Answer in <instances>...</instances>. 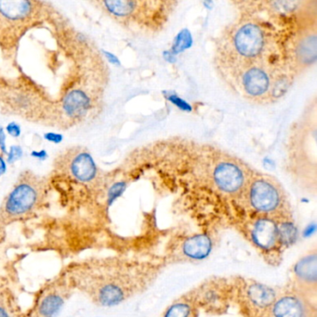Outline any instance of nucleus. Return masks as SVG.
I'll return each mask as SVG.
<instances>
[{
	"label": "nucleus",
	"instance_id": "obj_20",
	"mask_svg": "<svg viewBox=\"0 0 317 317\" xmlns=\"http://www.w3.org/2000/svg\"><path fill=\"white\" fill-rule=\"evenodd\" d=\"M30 156L39 161L43 162L49 158V153L45 149L33 150L30 153Z\"/></svg>",
	"mask_w": 317,
	"mask_h": 317
},
{
	"label": "nucleus",
	"instance_id": "obj_11",
	"mask_svg": "<svg viewBox=\"0 0 317 317\" xmlns=\"http://www.w3.org/2000/svg\"><path fill=\"white\" fill-rule=\"evenodd\" d=\"M294 274L298 285L306 289L316 290L317 254L309 253L298 260L294 266Z\"/></svg>",
	"mask_w": 317,
	"mask_h": 317
},
{
	"label": "nucleus",
	"instance_id": "obj_12",
	"mask_svg": "<svg viewBox=\"0 0 317 317\" xmlns=\"http://www.w3.org/2000/svg\"><path fill=\"white\" fill-rule=\"evenodd\" d=\"M212 242L207 234H195L185 240L182 252L192 259H204L211 252Z\"/></svg>",
	"mask_w": 317,
	"mask_h": 317
},
{
	"label": "nucleus",
	"instance_id": "obj_21",
	"mask_svg": "<svg viewBox=\"0 0 317 317\" xmlns=\"http://www.w3.org/2000/svg\"><path fill=\"white\" fill-rule=\"evenodd\" d=\"M8 164H7L5 156L0 153V178L7 173Z\"/></svg>",
	"mask_w": 317,
	"mask_h": 317
},
{
	"label": "nucleus",
	"instance_id": "obj_9",
	"mask_svg": "<svg viewBox=\"0 0 317 317\" xmlns=\"http://www.w3.org/2000/svg\"><path fill=\"white\" fill-rule=\"evenodd\" d=\"M273 317H316V310L306 298L298 295H285L274 301Z\"/></svg>",
	"mask_w": 317,
	"mask_h": 317
},
{
	"label": "nucleus",
	"instance_id": "obj_16",
	"mask_svg": "<svg viewBox=\"0 0 317 317\" xmlns=\"http://www.w3.org/2000/svg\"><path fill=\"white\" fill-rule=\"evenodd\" d=\"M24 149L19 144H13L6 154V162L9 165H13L14 163L19 161L24 157Z\"/></svg>",
	"mask_w": 317,
	"mask_h": 317
},
{
	"label": "nucleus",
	"instance_id": "obj_6",
	"mask_svg": "<svg viewBox=\"0 0 317 317\" xmlns=\"http://www.w3.org/2000/svg\"><path fill=\"white\" fill-rule=\"evenodd\" d=\"M246 203L253 210L270 215L284 210L285 192L274 178L253 171L243 191Z\"/></svg>",
	"mask_w": 317,
	"mask_h": 317
},
{
	"label": "nucleus",
	"instance_id": "obj_1",
	"mask_svg": "<svg viewBox=\"0 0 317 317\" xmlns=\"http://www.w3.org/2000/svg\"><path fill=\"white\" fill-rule=\"evenodd\" d=\"M48 181L67 204L80 205L101 193L107 178L88 148L73 146L56 156Z\"/></svg>",
	"mask_w": 317,
	"mask_h": 317
},
{
	"label": "nucleus",
	"instance_id": "obj_4",
	"mask_svg": "<svg viewBox=\"0 0 317 317\" xmlns=\"http://www.w3.org/2000/svg\"><path fill=\"white\" fill-rule=\"evenodd\" d=\"M45 8L41 1H0V48L14 50L27 31L42 23Z\"/></svg>",
	"mask_w": 317,
	"mask_h": 317
},
{
	"label": "nucleus",
	"instance_id": "obj_19",
	"mask_svg": "<svg viewBox=\"0 0 317 317\" xmlns=\"http://www.w3.org/2000/svg\"><path fill=\"white\" fill-rule=\"evenodd\" d=\"M8 152L7 147V134L5 129L0 125V153L4 156H6Z\"/></svg>",
	"mask_w": 317,
	"mask_h": 317
},
{
	"label": "nucleus",
	"instance_id": "obj_18",
	"mask_svg": "<svg viewBox=\"0 0 317 317\" xmlns=\"http://www.w3.org/2000/svg\"><path fill=\"white\" fill-rule=\"evenodd\" d=\"M43 138L48 143H53V144H60L64 142V139H65L63 134L58 132H52V131L44 133Z\"/></svg>",
	"mask_w": 317,
	"mask_h": 317
},
{
	"label": "nucleus",
	"instance_id": "obj_8",
	"mask_svg": "<svg viewBox=\"0 0 317 317\" xmlns=\"http://www.w3.org/2000/svg\"><path fill=\"white\" fill-rule=\"evenodd\" d=\"M61 113L70 121L83 119L91 111L92 99L82 89H74L68 91L61 100Z\"/></svg>",
	"mask_w": 317,
	"mask_h": 317
},
{
	"label": "nucleus",
	"instance_id": "obj_13",
	"mask_svg": "<svg viewBox=\"0 0 317 317\" xmlns=\"http://www.w3.org/2000/svg\"><path fill=\"white\" fill-rule=\"evenodd\" d=\"M248 297L254 304L264 307L274 302L275 295L272 288L262 285H253L248 289Z\"/></svg>",
	"mask_w": 317,
	"mask_h": 317
},
{
	"label": "nucleus",
	"instance_id": "obj_5",
	"mask_svg": "<svg viewBox=\"0 0 317 317\" xmlns=\"http://www.w3.org/2000/svg\"><path fill=\"white\" fill-rule=\"evenodd\" d=\"M49 186L46 178L31 170L22 172L0 206V216L9 220L31 216L44 204Z\"/></svg>",
	"mask_w": 317,
	"mask_h": 317
},
{
	"label": "nucleus",
	"instance_id": "obj_14",
	"mask_svg": "<svg viewBox=\"0 0 317 317\" xmlns=\"http://www.w3.org/2000/svg\"><path fill=\"white\" fill-rule=\"evenodd\" d=\"M277 227H278L279 241H282L283 243L287 244V243H291L295 240L297 231L293 223L285 221V222H282L280 225H277Z\"/></svg>",
	"mask_w": 317,
	"mask_h": 317
},
{
	"label": "nucleus",
	"instance_id": "obj_2",
	"mask_svg": "<svg viewBox=\"0 0 317 317\" xmlns=\"http://www.w3.org/2000/svg\"><path fill=\"white\" fill-rule=\"evenodd\" d=\"M230 86L255 104H272L290 88L295 75L284 65L270 62L218 66Z\"/></svg>",
	"mask_w": 317,
	"mask_h": 317
},
{
	"label": "nucleus",
	"instance_id": "obj_10",
	"mask_svg": "<svg viewBox=\"0 0 317 317\" xmlns=\"http://www.w3.org/2000/svg\"><path fill=\"white\" fill-rule=\"evenodd\" d=\"M253 242L262 249H271L278 242V227L269 218L256 220L251 231Z\"/></svg>",
	"mask_w": 317,
	"mask_h": 317
},
{
	"label": "nucleus",
	"instance_id": "obj_3",
	"mask_svg": "<svg viewBox=\"0 0 317 317\" xmlns=\"http://www.w3.org/2000/svg\"><path fill=\"white\" fill-rule=\"evenodd\" d=\"M95 4L108 17L125 28L144 35H156L168 25L178 2L109 0L98 1Z\"/></svg>",
	"mask_w": 317,
	"mask_h": 317
},
{
	"label": "nucleus",
	"instance_id": "obj_22",
	"mask_svg": "<svg viewBox=\"0 0 317 317\" xmlns=\"http://www.w3.org/2000/svg\"><path fill=\"white\" fill-rule=\"evenodd\" d=\"M0 317H10L9 312L7 311L6 309L1 307V306H0Z\"/></svg>",
	"mask_w": 317,
	"mask_h": 317
},
{
	"label": "nucleus",
	"instance_id": "obj_7",
	"mask_svg": "<svg viewBox=\"0 0 317 317\" xmlns=\"http://www.w3.org/2000/svg\"><path fill=\"white\" fill-rule=\"evenodd\" d=\"M73 287L70 279L62 276L52 285H47L35 301L28 317H56L65 305L67 294Z\"/></svg>",
	"mask_w": 317,
	"mask_h": 317
},
{
	"label": "nucleus",
	"instance_id": "obj_15",
	"mask_svg": "<svg viewBox=\"0 0 317 317\" xmlns=\"http://www.w3.org/2000/svg\"><path fill=\"white\" fill-rule=\"evenodd\" d=\"M191 313L190 305L186 302H177L168 308L164 317H190Z\"/></svg>",
	"mask_w": 317,
	"mask_h": 317
},
{
	"label": "nucleus",
	"instance_id": "obj_17",
	"mask_svg": "<svg viewBox=\"0 0 317 317\" xmlns=\"http://www.w3.org/2000/svg\"><path fill=\"white\" fill-rule=\"evenodd\" d=\"M6 134H9V136L13 137L14 139H18L22 136V127L18 122L16 121H12L7 125L4 128Z\"/></svg>",
	"mask_w": 317,
	"mask_h": 317
}]
</instances>
